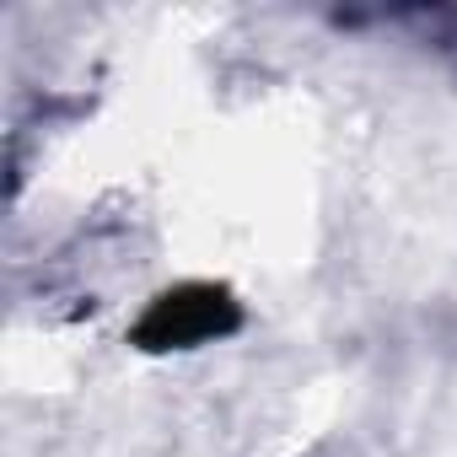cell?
<instances>
[{
  "label": "cell",
  "mask_w": 457,
  "mask_h": 457,
  "mask_svg": "<svg viewBox=\"0 0 457 457\" xmlns=\"http://www.w3.org/2000/svg\"><path fill=\"white\" fill-rule=\"evenodd\" d=\"M243 323V307L226 286H210V280H188V286H172L162 291L140 323H135V345L151 350V355H167V350H194V345H215L226 334H237Z\"/></svg>",
  "instance_id": "obj_1"
}]
</instances>
